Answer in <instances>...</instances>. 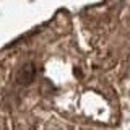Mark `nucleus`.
Returning a JSON list of instances; mask_svg holds the SVG:
<instances>
[{"label": "nucleus", "mask_w": 130, "mask_h": 130, "mask_svg": "<svg viewBox=\"0 0 130 130\" xmlns=\"http://www.w3.org/2000/svg\"><path fill=\"white\" fill-rule=\"evenodd\" d=\"M34 75H36V68H34V65H24V67L20 70L18 73V81L20 83H31L32 78H34Z\"/></svg>", "instance_id": "nucleus-1"}]
</instances>
